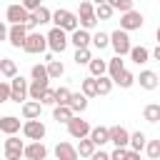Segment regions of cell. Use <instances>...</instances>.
Wrapping results in <instances>:
<instances>
[{"mask_svg": "<svg viewBox=\"0 0 160 160\" xmlns=\"http://www.w3.org/2000/svg\"><path fill=\"white\" fill-rule=\"evenodd\" d=\"M52 22H55V28H60V30H65V32H75L78 30V25H80V20H78V15L75 12H70V10H65V8H58L55 12H52Z\"/></svg>", "mask_w": 160, "mask_h": 160, "instance_id": "cell-1", "label": "cell"}, {"mask_svg": "<svg viewBox=\"0 0 160 160\" xmlns=\"http://www.w3.org/2000/svg\"><path fill=\"white\" fill-rule=\"evenodd\" d=\"M110 48L115 50V55L118 58H122V55H130V50H132V45H130V35L125 32V30H115V32H110Z\"/></svg>", "mask_w": 160, "mask_h": 160, "instance_id": "cell-2", "label": "cell"}, {"mask_svg": "<svg viewBox=\"0 0 160 160\" xmlns=\"http://www.w3.org/2000/svg\"><path fill=\"white\" fill-rule=\"evenodd\" d=\"M28 98H30V85H28V80L22 78V75H18V78H12V82H10V100L12 102H28Z\"/></svg>", "mask_w": 160, "mask_h": 160, "instance_id": "cell-3", "label": "cell"}, {"mask_svg": "<svg viewBox=\"0 0 160 160\" xmlns=\"http://www.w3.org/2000/svg\"><path fill=\"white\" fill-rule=\"evenodd\" d=\"M78 20H80V28L82 30H92L98 25V18H95V5L82 0L80 2V10H78Z\"/></svg>", "mask_w": 160, "mask_h": 160, "instance_id": "cell-4", "label": "cell"}, {"mask_svg": "<svg viewBox=\"0 0 160 160\" xmlns=\"http://www.w3.org/2000/svg\"><path fill=\"white\" fill-rule=\"evenodd\" d=\"M22 132H25V138L28 140H32V142H42V138H45V122L42 120H25L22 122Z\"/></svg>", "mask_w": 160, "mask_h": 160, "instance_id": "cell-5", "label": "cell"}, {"mask_svg": "<svg viewBox=\"0 0 160 160\" xmlns=\"http://www.w3.org/2000/svg\"><path fill=\"white\" fill-rule=\"evenodd\" d=\"M68 42H70V38H68V32H65V30L52 28V30L48 32V48H50L52 52H62V50L68 48Z\"/></svg>", "mask_w": 160, "mask_h": 160, "instance_id": "cell-6", "label": "cell"}, {"mask_svg": "<svg viewBox=\"0 0 160 160\" xmlns=\"http://www.w3.org/2000/svg\"><path fill=\"white\" fill-rule=\"evenodd\" d=\"M22 50L30 52V55H40V52H45V50H48V35L30 32L28 40H25V48H22Z\"/></svg>", "mask_w": 160, "mask_h": 160, "instance_id": "cell-7", "label": "cell"}, {"mask_svg": "<svg viewBox=\"0 0 160 160\" xmlns=\"http://www.w3.org/2000/svg\"><path fill=\"white\" fill-rule=\"evenodd\" d=\"M90 130H92V128H90V122H88V120H82V118H78V115L68 122V132H70L72 138H78V140L90 138Z\"/></svg>", "mask_w": 160, "mask_h": 160, "instance_id": "cell-8", "label": "cell"}, {"mask_svg": "<svg viewBox=\"0 0 160 160\" xmlns=\"http://www.w3.org/2000/svg\"><path fill=\"white\" fill-rule=\"evenodd\" d=\"M25 155V142L15 135H10L5 140V160H20Z\"/></svg>", "mask_w": 160, "mask_h": 160, "instance_id": "cell-9", "label": "cell"}, {"mask_svg": "<svg viewBox=\"0 0 160 160\" xmlns=\"http://www.w3.org/2000/svg\"><path fill=\"white\" fill-rule=\"evenodd\" d=\"M5 18L10 20V25H28V18H30V12H28L22 5L12 2V5H8V10H5Z\"/></svg>", "mask_w": 160, "mask_h": 160, "instance_id": "cell-10", "label": "cell"}, {"mask_svg": "<svg viewBox=\"0 0 160 160\" xmlns=\"http://www.w3.org/2000/svg\"><path fill=\"white\" fill-rule=\"evenodd\" d=\"M142 22H145V18H142V12H138V10H130V12H125L122 18H120V30H140L142 28Z\"/></svg>", "mask_w": 160, "mask_h": 160, "instance_id": "cell-11", "label": "cell"}, {"mask_svg": "<svg viewBox=\"0 0 160 160\" xmlns=\"http://www.w3.org/2000/svg\"><path fill=\"white\" fill-rule=\"evenodd\" d=\"M28 28L25 25H10V32H8V40L12 48H25V40H28Z\"/></svg>", "mask_w": 160, "mask_h": 160, "instance_id": "cell-12", "label": "cell"}, {"mask_svg": "<svg viewBox=\"0 0 160 160\" xmlns=\"http://www.w3.org/2000/svg\"><path fill=\"white\" fill-rule=\"evenodd\" d=\"M110 142L115 148H130V132L122 125H112L110 128Z\"/></svg>", "mask_w": 160, "mask_h": 160, "instance_id": "cell-13", "label": "cell"}, {"mask_svg": "<svg viewBox=\"0 0 160 160\" xmlns=\"http://www.w3.org/2000/svg\"><path fill=\"white\" fill-rule=\"evenodd\" d=\"M55 158L58 160H78L80 155H78V150H75V145H70V142H58L55 145Z\"/></svg>", "mask_w": 160, "mask_h": 160, "instance_id": "cell-14", "label": "cell"}, {"mask_svg": "<svg viewBox=\"0 0 160 160\" xmlns=\"http://www.w3.org/2000/svg\"><path fill=\"white\" fill-rule=\"evenodd\" d=\"M135 80L140 82L142 90H155V88L160 85V78H158V72H152V70H142L140 78H135Z\"/></svg>", "mask_w": 160, "mask_h": 160, "instance_id": "cell-15", "label": "cell"}, {"mask_svg": "<svg viewBox=\"0 0 160 160\" xmlns=\"http://www.w3.org/2000/svg\"><path fill=\"white\" fill-rule=\"evenodd\" d=\"M22 158H28V160H45L48 158V148L42 142H30V145H25V155Z\"/></svg>", "mask_w": 160, "mask_h": 160, "instance_id": "cell-16", "label": "cell"}, {"mask_svg": "<svg viewBox=\"0 0 160 160\" xmlns=\"http://www.w3.org/2000/svg\"><path fill=\"white\" fill-rule=\"evenodd\" d=\"M70 42L78 48V50H82V48H90V42H92V35L88 32V30H82V28H78L72 35H70Z\"/></svg>", "mask_w": 160, "mask_h": 160, "instance_id": "cell-17", "label": "cell"}, {"mask_svg": "<svg viewBox=\"0 0 160 160\" xmlns=\"http://www.w3.org/2000/svg\"><path fill=\"white\" fill-rule=\"evenodd\" d=\"M90 140L95 142V148H102L105 142H110V128H102V125L92 128L90 130Z\"/></svg>", "mask_w": 160, "mask_h": 160, "instance_id": "cell-18", "label": "cell"}, {"mask_svg": "<svg viewBox=\"0 0 160 160\" xmlns=\"http://www.w3.org/2000/svg\"><path fill=\"white\" fill-rule=\"evenodd\" d=\"M20 130V120L15 118V115H5V118H0V132H5L8 138L10 135H15Z\"/></svg>", "mask_w": 160, "mask_h": 160, "instance_id": "cell-19", "label": "cell"}, {"mask_svg": "<svg viewBox=\"0 0 160 160\" xmlns=\"http://www.w3.org/2000/svg\"><path fill=\"white\" fill-rule=\"evenodd\" d=\"M122 72H125V62H122V58H118V55H115L112 60H108V78H110L112 82H115Z\"/></svg>", "mask_w": 160, "mask_h": 160, "instance_id": "cell-20", "label": "cell"}, {"mask_svg": "<svg viewBox=\"0 0 160 160\" xmlns=\"http://www.w3.org/2000/svg\"><path fill=\"white\" fill-rule=\"evenodd\" d=\"M40 112H42V105L35 102V100H28L22 105V118L25 120H40Z\"/></svg>", "mask_w": 160, "mask_h": 160, "instance_id": "cell-21", "label": "cell"}, {"mask_svg": "<svg viewBox=\"0 0 160 160\" xmlns=\"http://www.w3.org/2000/svg\"><path fill=\"white\" fill-rule=\"evenodd\" d=\"M68 108H70L72 112H85V110H88V98H85L82 92H72V98H70Z\"/></svg>", "mask_w": 160, "mask_h": 160, "instance_id": "cell-22", "label": "cell"}, {"mask_svg": "<svg viewBox=\"0 0 160 160\" xmlns=\"http://www.w3.org/2000/svg\"><path fill=\"white\" fill-rule=\"evenodd\" d=\"M130 60H132L135 65H145V62L150 60V50H148V48H142V45H138V48H132V50H130Z\"/></svg>", "mask_w": 160, "mask_h": 160, "instance_id": "cell-23", "label": "cell"}, {"mask_svg": "<svg viewBox=\"0 0 160 160\" xmlns=\"http://www.w3.org/2000/svg\"><path fill=\"white\" fill-rule=\"evenodd\" d=\"M90 78H102L108 72V60H100V58H92L90 60Z\"/></svg>", "mask_w": 160, "mask_h": 160, "instance_id": "cell-24", "label": "cell"}, {"mask_svg": "<svg viewBox=\"0 0 160 160\" xmlns=\"http://www.w3.org/2000/svg\"><path fill=\"white\" fill-rule=\"evenodd\" d=\"M52 118H55L58 122H65V125H68V122L75 118V112H72L68 105H55V110H52Z\"/></svg>", "mask_w": 160, "mask_h": 160, "instance_id": "cell-25", "label": "cell"}, {"mask_svg": "<svg viewBox=\"0 0 160 160\" xmlns=\"http://www.w3.org/2000/svg\"><path fill=\"white\" fill-rule=\"evenodd\" d=\"M0 72L5 75V78H18V65H15V60H10V58H0Z\"/></svg>", "mask_w": 160, "mask_h": 160, "instance_id": "cell-26", "label": "cell"}, {"mask_svg": "<svg viewBox=\"0 0 160 160\" xmlns=\"http://www.w3.org/2000/svg\"><path fill=\"white\" fill-rule=\"evenodd\" d=\"M112 12H115V10L110 8V2H102V0L95 2V18H98V20H110Z\"/></svg>", "mask_w": 160, "mask_h": 160, "instance_id": "cell-27", "label": "cell"}, {"mask_svg": "<svg viewBox=\"0 0 160 160\" xmlns=\"http://www.w3.org/2000/svg\"><path fill=\"white\" fill-rule=\"evenodd\" d=\"M50 88V82H40V80H32L30 82V100H35V102H40V98H42V92Z\"/></svg>", "mask_w": 160, "mask_h": 160, "instance_id": "cell-28", "label": "cell"}, {"mask_svg": "<svg viewBox=\"0 0 160 160\" xmlns=\"http://www.w3.org/2000/svg\"><path fill=\"white\" fill-rule=\"evenodd\" d=\"M145 145H148L145 132H140V130H138V132H130V150H132V152H140Z\"/></svg>", "mask_w": 160, "mask_h": 160, "instance_id": "cell-29", "label": "cell"}, {"mask_svg": "<svg viewBox=\"0 0 160 160\" xmlns=\"http://www.w3.org/2000/svg\"><path fill=\"white\" fill-rule=\"evenodd\" d=\"M75 150H78V155H80V158H92V155H95V142H92L90 138H85V140H80V142H78V148H75Z\"/></svg>", "mask_w": 160, "mask_h": 160, "instance_id": "cell-30", "label": "cell"}, {"mask_svg": "<svg viewBox=\"0 0 160 160\" xmlns=\"http://www.w3.org/2000/svg\"><path fill=\"white\" fill-rule=\"evenodd\" d=\"M142 118H145L148 122H160V105H158V102H150V105H145V110H142Z\"/></svg>", "mask_w": 160, "mask_h": 160, "instance_id": "cell-31", "label": "cell"}, {"mask_svg": "<svg viewBox=\"0 0 160 160\" xmlns=\"http://www.w3.org/2000/svg\"><path fill=\"white\" fill-rule=\"evenodd\" d=\"M82 95L85 98H98V78H85L82 80Z\"/></svg>", "mask_w": 160, "mask_h": 160, "instance_id": "cell-32", "label": "cell"}, {"mask_svg": "<svg viewBox=\"0 0 160 160\" xmlns=\"http://www.w3.org/2000/svg\"><path fill=\"white\" fill-rule=\"evenodd\" d=\"M30 75H32V80H40V82H50V75H48V65H32V70H30Z\"/></svg>", "mask_w": 160, "mask_h": 160, "instance_id": "cell-33", "label": "cell"}, {"mask_svg": "<svg viewBox=\"0 0 160 160\" xmlns=\"http://www.w3.org/2000/svg\"><path fill=\"white\" fill-rule=\"evenodd\" d=\"M78 65H90V60H92V52H90V48H82V50H75V58H72Z\"/></svg>", "mask_w": 160, "mask_h": 160, "instance_id": "cell-34", "label": "cell"}, {"mask_svg": "<svg viewBox=\"0 0 160 160\" xmlns=\"http://www.w3.org/2000/svg\"><path fill=\"white\" fill-rule=\"evenodd\" d=\"M62 72H65V65H62L60 60H50V62H48V75H50V80H52V78H60Z\"/></svg>", "mask_w": 160, "mask_h": 160, "instance_id": "cell-35", "label": "cell"}, {"mask_svg": "<svg viewBox=\"0 0 160 160\" xmlns=\"http://www.w3.org/2000/svg\"><path fill=\"white\" fill-rule=\"evenodd\" d=\"M112 80L108 78V75H102V78H98V95H110V90H112Z\"/></svg>", "mask_w": 160, "mask_h": 160, "instance_id": "cell-36", "label": "cell"}, {"mask_svg": "<svg viewBox=\"0 0 160 160\" xmlns=\"http://www.w3.org/2000/svg\"><path fill=\"white\" fill-rule=\"evenodd\" d=\"M145 152H148L150 160H160V140H148Z\"/></svg>", "mask_w": 160, "mask_h": 160, "instance_id": "cell-37", "label": "cell"}, {"mask_svg": "<svg viewBox=\"0 0 160 160\" xmlns=\"http://www.w3.org/2000/svg\"><path fill=\"white\" fill-rule=\"evenodd\" d=\"M110 8L125 15V12H130V10H132V0H110Z\"/></svg>", "mask_w": 160, "mask_h": 160, "instance_id": "cell-38", "label": "cell"}, {"mask_svg": "<svg viewBox=\"0 0 160 160\" xmlns=\"http://www.w3.org/2000/svg\"><path fill=\"white\" fill-rule=\"evenodd\" d=\"M92 45H95L98 50H105V48L110 45V35H108V32H95V35H92Z\"/></svg>", "mask_w": 160, "mask_h": 160, "instance_id": "cell-39", "label": "cell"}, {"mask_svg": "<svg viewBox=\"0 0 160 160\" xmlns=\"http://www.w3.org/2000/svg\"><path fill=\"white\" fill-rule=\"evenodd\" d=\"M132 82H135V75H132L130 70H125V72H122V75H120V78L115 80V85H120L122 90H128V88H132Z\"/></svg>", "mask_w": 160, "mask_h": 160, "instance_id": "cell-40", "label": "cell"}, {"mask_svg": "<svg viewBox=\"0 0 160 160\" xmlns=\"http://www.w3.org/2000/svg\"><path fill=\"white\" fill-rule=\"evenodd\" d=\"M70 98H72V92H70L68 88H58V90H55V105H68Z\"/></svg>", "mask_w": 160, "mask_h": 160, "instance_id": "cell-41", "label": "cell"}, {"mask_svg": "<svg viewBox=\"0 0 160 160\" xmlns=\"http://www.w3.org/2000/svg\"><path fill=\"white\" fill-rule=\"evenodd\" d=\"M32 15L38 18V25H45V22H52V12H50V10L45 8V5H42V8L38 10V12H32Z\"/></svg>", "mask_w": 160, "mask_h": 160, "instance_id": "cell-42", "label": "cell"}, {"mask_svg": "<svg viewBox=\"0 0 160 160\" xmlns=\"http://www.w3.org/2000/svg\"><path fill=\"white\" fill-rule=\"evenodd\" d=\"M110 160H130V148H115L110 152Z\"/></svg>", "mask_w": 160, "mask_h": 160, "instance_id": "cell-43", "label": "cell"}, {"mask_svg": "<svg viewBox=\"0 0 160 160\" xmlns=\"http://www.w3.org/2000/svg\"><path fill=\"white\" fill-rule=\"evenodd\" d=\"M40 105H55V90H45L42 92V98H40Z\"/></svg>", "mask_w": 160, "mask_h": 160, "instance_id": "cell-44", "label": "cell"}, {"mask_svg": "<svg viewBox=\"0 0 160 160\" xmlns=\"http://www.w3.org/2000/svg\"><path fill=\"white\" fill-rule=\"evenodd\" d=\"M10 100V82L0 80V102H8Z\"/></svg>", "mask_w": 160, "mask_h": 160, "instance_id": "cell-45", "label": "cell"}, {"mask_svg": "<svg viewBox=\"0 0 160 160\" xmlns=\"http://www.w3.org/2000/svg\"><path fill=\"white\" fill-rule=\"evenodd\" d=\"M22 8H25L30 15H32V12H38L42 5H40V0H25V2H22Z\"/></svg>", "mask_w": 160, "mask_h": 160, "instance_id": "cell-46", "label": "cell"}, {"mask_svg": "<svg viewBox=\"0 0 160 160\" xmlns=\"http://www.w3.org/2000/svg\"><path fill=\"white\" fill-rule=\"evenodd\" d=\"M90 160H110V152H105V150H95V155H92Z\"/></svg>", "mask_w": 160, "mask_h": 160, "instance_id": "cell-47", "label": "cell"}, {"mask_svg": "<svg viewBox=\"0 0 160 160\" xmlns=\"http://www.w3.org/2000/svg\"><path fill=\"white\" fill-rule=\"evenodd\" d=\"M8 32H10V28H5V22L0 20V40H5V38H8Z\"/></svg>", "mask_w": 160, "mask_h": 160, "instance_id": "cell-48", "label": "cell"}, {"mask_svg": "<svg viewBox=\"0 0 160 160\" xmlns=\"http://www.w3.org/2000/svg\"><path fill=\"white\" fill-rule=\"evenodd\" d=\"M152 58H155V60H158V62H160V45H158V48H155V50H152Z\"/></svg>", "mask_w": 160, "mask_h": 160, "instance_id": "cell-49", "label": "cell"}, {"mask_svg": "<svg viewBox=\"0 0 160 160\" xmlns=\"http://www.w3.org/2000/svg\"><path fill=\"white\" fill-rule=\"evenodd\" d=\"M130 160H140V152H132L130 150Z\"/></svg>", "mask_w": 160, "mask_h": 160, "instance_id": "cell-50", "label": "cell"}, {"mask_svg": "<svg viewBox=\"0 0 160 160\" xmlns=\"http://www.w3.org/2000/svg\"><path fill=\"white\" fill-rule=\"evenodd\" d=\"M155 38H158V45H160V25H158V30H155Z\"/></svg>", "mask_w": 160, "mask_h": 160, "instance_id": "cell-51", "label": "cell"}, {"mask_svg": "<svg viewBox=\"0 0 160 160\" xmlns=\"http://www.w3.org/2000/svg\"><path fill=\"white\" fill-rule=\"evenodd\" d=\"M158 78H160V75H158Z\"/></svg>", "mask_w": 160, "mask_h": 160, "instance_id": "cell-52", "label": "cell"}]
</instances>
